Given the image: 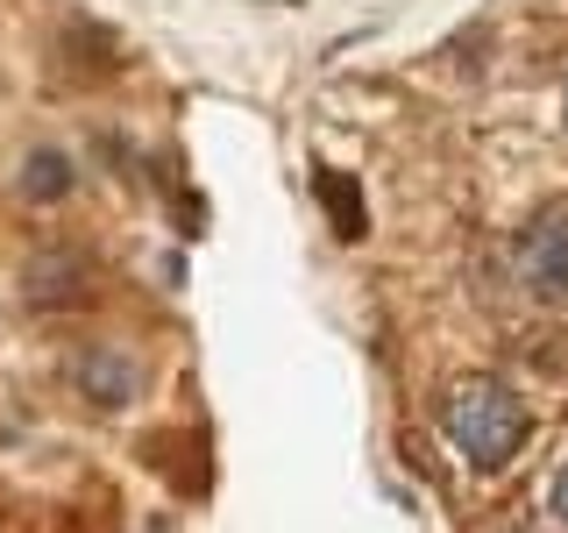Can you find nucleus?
<instances>
[{
    "label": "nucleus",
    "instance_id": "7ed1b4c3",
    "mask_svg": "<svg viewBox=\"0 0 568 533\" xmlns=\"http://www.w3.org/2000/svg\"><path fill=\"white\" fill-rule=\"evenodd\" d=\"M519 271H526L532 299L568 306V200L547 207V213H532V228L519 235Z\"/></svg>",
    "mask_w": 568,
    "mask_h": 533
},
{
    "label": "nucleus",
    "instance_id": "0eeeda50",
    "mask_svg": "<svg viewBox=\"0 0 568 533\" xmlns=\"http://www.w3.org/2000/svg\"><path fill=\"white\" fill-rule=\"evenodd\" d=\"M547 512H555V520L568 526V462L555 470V484H547Z\"/></svg>",
    "mask_w": 568,
    "mask_h": 533
},
{
    "label": "nucleus",
    "instance_id": "39448f33",
    "mask_svg": "<svg viewBox=\"0 0 568 533\" xmlns=\"http://www.w3.org/2000/svg\"><path fill=\"white\" fill-rule=\"evenodd\" d=\"M14 185H22V200H64V192L79 185V171H71V157H64V150H29Z\"/></svg>",
    "mask_w": 568,
    "mask_h": 533
},
{
    "label": "nucleus",
    "instance_id": "20e7f679",
    "mask_svg": "<svg viewBox=\"0 0 568 533\" xmlns=\"http://www.w3.org/2000/svg\"><path fill=\"white\" fill-rule=\"evenodd\" d=\"M22 299L43 306V313L85 306V299H93V257H79V249H36L29 271H22Z\"/></svg>",
    "mask_w": 568,
    "mask_h": 533
},
{
    "label": "nucleus",
    "instance_id": "423d86ee",
    "mask_svg": "<svg viewBox=\"0 0 568 533\" xmlns=\"http://www.w3.org/2000/svg\"><path fill=\"white\" fill-rule=\"evenodd\" d=\"M313 192H320V200H327V213H334V235H342V242L363 235V192H355L348 171H313Z\"/></svg>",
    "mask_w": 568,
    "mask_h": 533
},
{
    "label": "nucleus",
    "instance_id": "f257e3e1",
    "mask_svg": "<svg viewBox=\"0 0 568 533\" xmlns=\"http://www.w3.org/2000/svg\"><path fill=\"white\" fill-rule=\"evenodd\" d=\"M440 426H448V441L462 449V462H469V470H505V462L526 449L532 413H526V399H519L511 384L476 378V384H455V391H448Z\"/></svg>",
    "mask_w": 568,
    "mask_h": 533
},
{
    "label": "nucleus",
    "instance_id": "f03ea898",
    "mask_svg": "<svg viewBox=\"0 0 568 533\" xmlns=\"http://www.w3.org/2000/svg\"><path fill=\"white\" fill-rule=\"evenodd\" d=\"M64 378H71V391H79L85 405H100V413H121V405L142 399V363H135L129 349H114V342L79 349L64 363Z\"/></svg>",
    "mask_w": 568,
    "mask_h": 533
}]
</instances>
